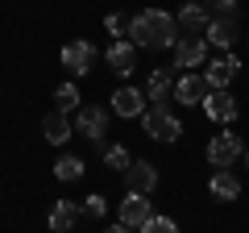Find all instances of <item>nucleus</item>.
<instances>
[{
	"instance_id": "obj_1",
	"label": "nucleus",
	"mask_w": 249,
	"mask_h": 233,
	"mask_svg": "<svg viewBox=\"0 0 249 233\" xmlns=\"http://www.w3.org/2000/svg\"><path fill=\"white\" fill-rule=\"evenodd\" d=\"M129 34H133V42L145 46V50H166V46H175L178 21L170 17V13H162V9H145V13H137V17L129 21Z\"/></svg>"
},
{
	"instance_id": "obj_2",
	"label": "nucleus",
	"mask_w": 249,
	"mask_h": 233,
	"mask_svg": "<svg viewBox=\"0 0 249 233\" xmlns=\"http://www.w3.org/2000/svg\"><path fill=\"white\" fill-rule=\"evenodd\" d=\"M142 129L154 137V142H175L178 134H183V125L175 121V113H170L166 104H154L142 113Z\"/></svg>"
},
{
	"instance_id": "obj_3",
	"label": "nucleus",
	"mask_w": 249,
	"mask_h": 233,
	"mask_svg": "<svg viewBox=\"0 0 249 233\" xmlns=\"http://www.w3.org/2000/svg\"><path fill=\"white\" fill-rule=\"evenodd\" d=\"M237 158H241V137L237 134H216L212 142H208V162H212L216 171H229Z\"/></svg>"
},
{
	"instance_id": "obj_4",
	"label": "nucleus",
	"mask_w": 249,
	"mask_h": 233,
	"mask_svg": "<svg viewBox=\"0 0 249 233\" xmlns=\"http://www.w3.org/2000/svg\"><path fill=\"white\" fill-rule=\"evenodd\" d=\"M75 129H79L88 142H96L100 146V154H104V134H108V113L104 108H79V116H75Z\"/></svg>"
},
{
	"instance_id": "obj_5",
	"label": "nucleus",
	"mask_w": 249,
	"mask_h": 233,
	"mask_svg": "<svg viewBox=\"0 0 249 233\" xmlns=\"http://www.w3.org/2000/svg\"><path fill=\"white\" fill-rule=\"evenodd\" d=\"M154 221V208L145 196H137V192H129V196L121 200V225H129V229H145V225Z\"/></svg>"
},
{
	"instance_id": "obj_6",
	"label": "nucleus",
	"mask_w": 249,
	"mask_h": 233,
	"mask_svg": "<svg viewBox=\"0 0 249 233\" xmlns=\"http://www.w3.org/2000/svg\"><path fill=\"white\" fill-rule=\"evenodd\" d=\"M208 96H212L208 75H183V79L175 83V100H178V104H204Z\"/></svg>"
},
{
	"instance_id": "obj_7",
	"label": "nucleus",
	"mask_w": 249,
	"mask_h": 233,
	"mask_svg": "<svg viewBox=\"0 0 249 233\" xmlns=\"http://www.w3.org/2000/svg\"><path fill=\"white\" fill-rule=\"evenodd\" d=\"M91 63H96V46L91 42H71V46H62V67L75 75L91 71Z\"/></svg>"
},
{
	"instance_id": "obj_8",
	"label": "nucleus",
	"mask_w": 249,
	"mask_h": 233,
	"mask_svg": "<svg viewBox=\"0 0 249 233\" xmlns=\"http://www.w3.org/2000/svg\"><path fill=\"white\" fill-rule=\"evenodd\" d=\"M204 58H208L204 38H178L175 42V67H199Z\"/></svg>"
},
{
	"instance_id": "obj_9",
	"label": "nucleus",
	"mask_w": 249,
	"mask_h": 233,
	"mask_svg": "<svg viewBox=\"0 0 249 233\" xmlns=\"http://www.w3.org/2000/svg\"><path fill=\"white\" fill-rule=\"evenodd\" d=\"M124 183H129V192H137V196H150V192L158 188V171H154L150 162H133V167L124 171Z\"/></svg>"
},
{
	"instance_id": "obj_10",
	"label": "nucleus",
	"mask_w": 249,
	"mask_h": 233,
	"mask_svg": "<svg viewBox=\"0 0 249 233\" xmlns=\"http://www.w3.org/2000/svg\"><path fill=\"white\" fill-rule=\"evenodd\" d=\"M237 34H241V21L237 17H212V21H208V42H212V46H224V50H229V46L237 42Z\"/></svg>"
},
{
	"instance_id": "obj_11",
	"label": "nucleus",
	"mask_w": 249,
	"mask_h": 233,
	"mask_svg": "<svg viewBox=\"0 0 249 233\" xmlns=\"http://www.w3.org/2000/svg\"><path fill=\"white\" fill-rule=\"evenodd\" d=\"M42 134H46V142L62 146L67 137L75 134V125L67 121V113H58V108H54V113H46V116H42Z\"/></svg>"
},
{
	"instance_id": "obj_12",
	"label": "nucleus",
	"mask_w": 249,
	"mask_h": 233,
	"mask_svg": "<svg viewBox=\"0 0 249 233\" xmlns=\"http://www.w3.org/2000/svg\"><path fill=\"white\" fill-rule=\"evenodd\" d=\"M232 75H237V58H229V54H220V58L208 63V83H212V92H224L232 83Z\"/></svg>"
},
{
	"instance_id": "obj_13",
	"label": "nucleus",
	"mask_w": 249,
	"mask_h": 233,
	"mask_svg": "<svg viewBox=\"0 0 249 233\" xmlns=\"http://www.w3.org/2000/svg\"><path fill=\"white\" fill-rule=\"evenodd\" d=\"M204 108H208L212 121H220V125H229L232 116H237V100H232L229 92H212V96L204 100Z\"/></svg>"
},
{
	"instance_id": "obj_14",
	"label": "nucleus",
	"mask_w": 249,
	"mask_h": 233,
	"mask_svg": "<svg viewBox=\"0 0 249 233\" xmlns=\"http://www.w3.org/2000/svg\"><path fill=\"white\" fill-rule=\"evenodd\" d=\"M112 113H116V116H142V113H145L142 92H137V88H121V92L112 96Z\"/></svg>"
},
{
	"instance_id": "obj_15",
	"label": "nucleus",
	"mask_w": 249,
	"mask_h": 233,
	"mask_svg": "<svg viewBox=\"0 0 249 233\" xmlns=\"http://www.w3.org/2000/svg\"><path fill=\"white\" fill-rule=\"evenodd\" d=\"M133 63H137L133 42H112V46H108V67H112L116 75H129V71H133Z\"/></svg>"
},
{
	"instance_id": "obj_16",
	"label": "nucleus",
	"mask_w": 249,
	"mask_h": 233,
	"mask_svg": "<svg viewBox=\"0 0 249 233\" xmlns=\"http://www.w3.org/2000/svg\"><path fill=\"white\" fill-rule=\"evenodd\" d=\"M208 21H212V17H208L204 4H187V9L178 13V29H183L187 38H196L199 29H208Z\"/></svg>"
},
{
	"instance_id": "obj_17",
	"label": "nucleus",
	"mask_w": 249,
	"mask_h": 233,
	"mask_svg": "<svg viewBox=\"0 0 249 233\" xmlns=\"http://www.w3.org/2000/svg\"><path fill=\"white\" fill-rule=\"evenodd\" d=\"M46 225H50L54 233H71V225H75V204H71V200H58V204L50 208V216H46Z\"/></svg>"
},
{
	"instance_id": "obj_18",
	"label": "nucleus",
	"mask_w": 249,
	"mask_h": 233,
	"mask_svg": "<svg viewBox=\"0 0 249 233\" xmlns=\"http://www.w3.org/2000/svg\"><path fill=\"white\" fill-rule=\"evenodd\" d=\"M208 188H212V196H216V200H237V196H241V183L232 179V171H216Z\"/></svg>"
},
{
	"instance_id": "obj_19",
	"label": "nucleus",
	"mask_w": 249,
	"mask_h": 233,
	"mask_svg": "<svg viewBox=\"0 0 249 233\" xmlns=\"http://www.w3.org/2000/svg\"><path fill=\"white\" fill-rule=\"evenodd\" d=\"M145 92H150L154 104H166L170 92H175V79H170V71H154V75H150V83H145Z\"/></svg>"
},
{
	"instance_id": "obj_20",
	"label": "nucleus",
	"mask_w": 249,
	"mask_h": 233,
	"mask_svg": "<svg viewBox=\"0 0 249 233\" xmlns=\"http://www.w3.org/2000/svg\"><path fill=\"white\" fill-rule=\"evenodd\" d=\"M54 175H58L62 183L79 179V175H83V158H75V154H67V158H58V162H54Z\"/></svg>"
},
{
	"instance_id": "obj_21",
	"label": "nucleus",
	"mask_w": 249,
	"mask_h": 233,
	"mask_svg": "<svg viewBox=\"0 0 249 233\" xmlns=\"http://www.w3.org/2000/svg\"><path fill=\"white\" fill-rule=\"evenodd\" d=\"M104 162L116 167V171H129V167H133V154L124 150V146H104Z\"/></svg>"
},
{
	"instance_id": "obj_22",
	"label": "nucleus",
	"mask_w": 249,
	"mask_h": 233,
	"mask_svg": "<svg viewBox=\"0 0 249 233\" xmlns=\"http://www.w3.org/2000/svg\"><path fill=\"white\" fill-rule=\"evenodd\" d=\"M75 100H79L75 83H62V88L54 92V108H58V113H71V108H75Z\"/></svg>"
},
{
	"instance_id": "obj_23",
	"label": "nucleus",
	"mask_w": 249,
	"mask_h": 233,
	"mask_svg": "<svg viewBox=\"0 0 249 233\" xmlns=\"http://www.w3.org/2000/svg\"><path fill=\"white\" fill-rule=\"evenodd\" d=\"M208 17H237V0H204Z\"/></svg>"
},
{
	"instance_id": "obj_24",
	"label": "nucleus",
	"mask_w": 249,
	"mask_h": 233,
	"mask_svg": "<svg viewBox=\"0 0 249 233\" xmlns=\"http://www.w3.org/2000/svg\"><path fill=\"white\" fill-rule=\"evenodd\" d=\"M142 233H178V225L175 221H170V216H154V221L150 225H145V229Z\"/></svg>"
},
{
	"instance_id": "obj_25",
	"label": "nucleus",
	"mask_w": 249,
	"mask_h": 233,
	"mask_svg": "<svg viewBox=\"0 0 249 233\" xmlns=\"http://www.w3.org/2000/svg\"><path fill=\"white\" fill-rule=\"evenodd\" d=\"M104 29H108V34H124V29H129V21H124L121 13H108V17H104Z\"/></svg>"
},
{
	"instance_id": "obj_26",
	"label": "nucleus",
	"mask_w": 249,
	"mask_h": 233,
	"mask_svg": "<svg viewBox=\"0 0 249 233\" xmlns=\"http://www.w3.org/2000/svg\"><path fill=\"white\" fill-rule=\"evenodd\" d=\"M104 196H88V204H83V213H88V216H104Z\"/></svg>"
},
{
	"instance_id": "obj_27",
	"label": "nucleus",
	"mask_w": 249,
	"mask_h": 233,
	"mask_svg": "<svg viewBox=\"0 0 249 233\" xmlns=\"http://www.w3.org/2000/svg\"><path fill=\"white\" fill-rule=\"evenodd\" d=\"M108 233H133L129 225H108Z\"/></svg>"
}]
</instances>
